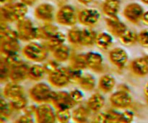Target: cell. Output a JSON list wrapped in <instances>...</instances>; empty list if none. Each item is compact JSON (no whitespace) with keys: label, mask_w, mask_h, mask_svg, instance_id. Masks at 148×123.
Wrapping results in <instances>:
<instances>
[{"label":"cell","mask_w":148,"mask_h":123,"mask_svg":"<svg viewBox=\"0 0 148 123\" xmlns=\"http://www.w3.org/2000/svg\"><path fill=\"white\" fill-rule=\"evenodd\" d=\"M27 12V5L21 2L8 3L1 8V20L4 22H18L25 17Z\"/></svg>","instance_id":"6da1fadb"},{"label":"cell","mask_w":148,"mask_h":123,"mask_svg":"<svg viewBox=\"0 0 148 123\" xmlns=\"http://www.w3.org/2000/svg\"><path fill=\"white\" fill-rule=\"evenodd\" d=\"M56 92L51 89L50 86L45 83H38L29 90V95L32 100L37 103L52 102Z\"/></svg>","instance_id":"7a4b0ae2"},{"label":"cell","mask_w":148,"mask_h":123,"mask_svg":"<svg viewBox=\"0 0 148 123\" xmlns=\"http://www.w3.org/2000/svg\"><path fill=\"white\" fill-rule=\"evenodd\" d=\"M48 49L44 45L30 42L23 49V54L28 60L34 62L44 61L48 57Z\"/></svg>","instance_id":"3957f363"},{"label":"cell","mask_w":148,"mask_h":123,"mask_svg":"<svg viewBox=\"0 0 148 123\" xmlns=\"http://www.w3.org/2000/svg\"><path fill=\"white\" fill-rule=\"evenodd\" d=\"M17 32L19 39L23 41L28 42L38 39V27H35L31 20L26 17L17 22Z\"/></svg>","instance_id":"277c9868"},{"label":"cell","mask_w":148,"mask_h":123,"mask_svg":"<svg viewBox=\"0 0 148 123\" xmlns=\"http://www.w3.org/2000/svg\"><path fill=\"white\" fill-rule=\"evenodd\" d=\"M71 68L59 67L56 71L49 73V83L56 88H62L70 84Z\"/></svg>","instance_id":"5b68a950"},{"label":"cell","mask_w":148,"mask_h":123,"mask_svg":"<svg viewBox=\"0 0 148 123\" xmlns=\"http://www.w3.org/2000/svg\"><path fill=\"white\" fill-rule=\"evenodd\" d=\"M77 20V15L75 9L70 5L62 7L56 14V21L59 24L64 26L72 27L76 24Z\"/></svg>","instance_id":"8992f818"},{"label":"cell","mask_w":148,"mask_h":123,"mask_svg":"<svg viewBox=\"0 0 148 123\" xmlns=\"http://www.w3.org/2000/svg\"><path fill=\"white\" fill-rule=\"evenodd\" d=\"M36 121L39 123H53L56 122V112L48 104H42L36 108Z\"/></svg>","instance_id":"52a82bcc"},{"label":"cell","mask_w":148,"mask_h":123,"mask_svg":"<svg viewBox=\"0 0 148 123\" xmlns=\"http://www.w3.org/2000/svg\"><path fill=\"white\" fill-rule=\"evenodd\" d=\"M109 100L113 107L119 109L129 107L132 102L131 95L127 91L124 89H121L112 94Z\"/></svg>","instance_id":"ba28073f"},{"label":"cell","mask_w":148,"mask_h":123,"mask_svg":"<svg viewBox=\"0 0 148 123\" xmlns=\"http://www.w3.org/2000/svg\"><path fill=\"white\" fill-rule=\"evenodd\" d=\"M77 19L80 24L91 27L99 22L101 14L95 9H85L78 13Z\"/></svg>","instance_id":"9c48e42d"},{"label":"cell","mask_w":148,"mask_h":123,"mask_svg":"<svg viewBox=\"0 0 148 123\" xmlns=\"http://www.w3.org/2000/svg\"><path fill=\"white\" fill-rule=\"evenodd\" d=\"M144 13L143 7L137 3H131L124 10L125 18L133 24H138L143 19Z\"/></svg>","instance_id":"30bf717a"},{"label":"cell","mask_w":148,"mask_h":123,"mask_svg":"<svg viewBox=\"0 0 148 123\" xmlns=\"http://www.w3.org/2000/svg\"><path fill=\"white\" fill-rule=\"evenodd\" d=\"M53 107L56 109H71L75 107L77 105L76 102L71 97L70 94L66 92H56L54 99L52 101Z\"/></svg>","instance_id":"8fae6325"},{"label":"cell","mask_w":148,"mask_h":123,"mask_svg":"<svg viewBox=\"0 0 148 123\" xmlns=\"http://www.w3.org/2000/svg\"><path fill=\"white\" fill-rule=\"evenodd\" d=\"M108 58L111 63L117 68L124 69L128 61V53L121 48H115L110 51Z\"/></svg>","instance_id":"7c38bea8"},{"label":"cell","mask_w":148,"mask_h":123,"mask_svg":"<svg viewBox=\"0 0 148 123\" xmlns=\"http://www.w3.org/2000/svg\"><path fill=\"white\" fill-rule=\"evenodd\" d=\"M34 14L39 20L45 22H51L54 17V7L48 3H43L36 8Z\"/></svg>","instance_id":"4fadbf2b"},{"label":"cell","mask_w":148,"mask_h":123,"mask_svg":"<svg viewBox=\"0 0 148 123\" xmlns=\"http://www.w3.org/2000/svg\"><path fill=\"white\" fill-rule=\"evenodd\" d=\"M29 66L25 63H20L10 67V79L11 82H20L28 78Z\"/></svg>","instance_id":"5bb4252c"},{"label":"cell","mask_w":148,"mask_h":123,"mask_svg":"<svg viewBox=\"0 0 148 123\" xmlns=\"http://www.w3.org/2000/svg\"><path fill=\"white\" fill-rule=\"evenodd\" d=\"M106 23L108 31L116 37H119L127 30L126 24L120 21L117 16L108 17L106 19Z\"/></svg>","instance_id":"9a60e30c"},{"label":"cell","mask_w":148,"mask_h":123,"mask_svg":"<svg viewBox=\"0 0 148 123\" xmlns=\"http://www.w3.org/2000/svg\"><path fill=\"white\" fill-rule=\"evenodd\" d=\"M130 68L135 76H145L148 73V58L147 57L137 58L131 62Z\"/></svg>","instance_id":"2e32d148"},{"label":"cell","mask_w":148,"mask_h":123,"mask_svg":"<svg viewBox=\"0 0 148 123\" xmlns=\"http://www.w3.org/2000/svg\"><path fill=\"white\" fill-rule=\"evenodd\" d=\"M88 68L93 71L100 73L103 70V59L100 53L95 52H88L86 53Z\"/></svg>","instance_id":"e0dca14e"},{"label":"cell","mask_w":148,"mask_h":123,"mask_svg":"<svg viewBox=\"0 0 148 123\" xmlns=\"http://www.w3.org/2000/svg\"><path fill=\"white\" fill-rule=\"evenodd\" d=\"M24 88L17 82H11L7 84L3 89V94L6 99L10 100L24 95Z\"/></svg>","instance_id":"ac0fdd59"},{"label":"cell","mask_w":148,"mask_h":123,"mask_svg":"<svg viewBox=\"0 0 148 123\" xmlns=\"http://www.w3.org/2000/svg\"><path fill=\"white\" fill-rule=\"evenodd\" d=\"M121 113L114 110H108L106 112L98 114L94 118L92 122L96 123H120Z\"/></svg>","instance_id":"d6986e66"},{"label":"cell","mask_w":148,"mask_h":123,"mask_svg":"<svg viewBox=\"0 0 148 123\" xmlns=\"http://www.w3.org/2000/svg\"><path fill=\"white\" fill-rule=\"evenodd\" d=\"M105 105V98L99 93H95L88 99L87 107L92 112H99Z\"/></svg>","instance_id":"ffe728a7"},{"label":"cell","mask_w":148,"mask_h":123,"mask_svg":"<svg viewBox=\"0 0 148 123\" xmlns=\"http://www.w3.org/2000/svg\"><path fill=\"white\" fill-rule=\"evenodd\" d=\"M120 6V0H106L103 4L102 10L107 17H115L119 12Z\"/></svg>","instance_id":"44dd1931"},{"label":"cell","mask_w":148,"mask_h":123,"mask_svg":"<svg viewBox=\"0 0 148 123\" xmlns=\"http://www.w3.org/2000/svg\"><path fill=\"white\" fill-rule=\"evenodd\" d=\"M1 56H5L7 55L17 53L20 50V46L18 40H7V41L1 42Z\"/></svg>","instance_id":"7402d4cb"},{"label":"cell","mask_w":148,"mask_h":123,"mask_svg":"<svg viewBox=\"0 0 148 123\" xmlns=\"http://www.w3.org/2000/svg\"><path fill=\"white\" fill-rule=\"evenodd\" d=\"M65 40H66V36L62 33L58 31L53 35H52L50 38L46 40L44 46H46L48 50L53 51L56 48L63 45Z\"/></svg>","instance_id":"603a6c76"},{"label":"cell","mask_w":148,"mask_h":123,"mask_svg":"<svg viewBox=\"0 0 148 123\" xmlns=\"http://www.w3.org/2000/svg\"><path fill=\"white\" fill-rule=\"evenodd\" d=\"M116 86V80L113 76L105 74L101 76L98 82V87L104 93H109Z\"/></svg>","instance_id":"cb8c5ba5"},{"label":"cell","mask_w":148,"mask_h":123,"mask_svg":"<svg viewBox=\"0 0 148 123\" xmlns=\"http://www.w3.org/2000/svg\"><path fill=\"white\" fill-rule=\"evenodd\" d=\"M97 34L94 30L90 28H85L82 30L79 45L83 46H92L95 44Z\"/></svg>","instance_id":"d4e9b609"},{"label":"cell","mask_w":148,"mask_h":123,"mask_svg":"<svg viewBox=\"0 0 148 123\" xmlns=\"http://www.w3.org/2000/svg\"><path fill=\"white\" fill-rule=\"evenodd\" d=\"M38 39L48 40L52 35L59 31V28L56 25L50 24V22H46L43 25L38 27Z\"/></svg>","instance_id":"484cf974"},{"label":"cell","mask_w":148,"mask_h":123,"mask_svg":"<svg viewBox=\"0 0 148 123\" xmlns=\"http://www.w3.org/2000/svg\"><path fill=\"white\" fill-rule=\"evenodd\" d=\"M91 111L88 109V107L80 106L76 108L72 112V119L74 122L78 123H84L88 122L89 119Z\"/></svg>","instance_id":"4316f807"},{"label":"cell","mask_w":148,"mask_h":123,"mask_svg":"<svg viewBox=\"0 0 148 123\" xmlns=\"http://www.w3.org/2000/svg\"><path fill=\"white\" fill-rule=\"evenodd\" d=\"M113 43V37L107 33H101L97 35L95 44L99 49L103 50H107Z\"/></svg>","instance_id":"83f0119b"},{"label":"cell","mask_w":148,"mask_h":123,"mask_svg":"<svg viewBox=\"0 0 148 123\" xmlns=\"http://www.w3.org/2000/svg\"><path fill=\"white\" fill-rule=\"evenodd\" d=\"M52 53L55 60L59 62H65L70 58V48L64 44L56 48Z\"/></svg>","instance_id":"f1b7e54d"},{"label":"cell","mask_w":148,"mask_h":123,"mask_svg":"<svg viewBox=\"0 0 148 123\" xmlns=\"http://www.w3.org/2000/svg\"><path fill=\"white\" fill-rule=\"evenodd\" d=\"M46 73V71L43 66L34 64L29 67L28 78L33 81H36V82L40 81L44 77Z\"/></svg>","instance_id":"f546056e"},{"label":"cell","mask_w":148,"mask_h":123,"mask_svg":"<svg viewBox=\"0 0 148 123\" xmlns=\"http://www.w3.org/2000/svg\"><path fill=\"white\" fill-rule=\"evenodd\" d=\"M12 109L10 104L6 101V98L4 99V97L1 96L0 102V122H5L10 120Z\"/></svg>","instance_id":"4dcf8cb0"},{"label":"cell","mask_w":148,"mask_h":123,"mask_svg":"<svg viewBox=\"0 0 148 123\" xmlns=\"http://www.w3.org/2000/svg\"><path fill=\"white\" fill-rule=\"evenodd\" d=\"M70 67L74 69L83 70L88 67L86 54H77L70 57Z\"/></svg>","instance_id":"1f68e13d"},{"label":"cell","mask_w":148,"mask_h":123,"mask_svg":"<svg viewBox=\"0 0 148 123\" xmlns=\"http://www.w3.org/2000/svg\"><path fill=\"white\" fill-rule=\"evenodd\" d=\"M119 40L124 46H133L138 41V35L132 30H127L120 36Z\"/></svg>","instance_id":"d6a6232c"},{"label":"cell","mask_w":148,"mask_h":123,"mask_svg":"<svg viewBox=\"0 0 148 123\" xmlns=\"http://www.w3.org/2000/svg\"><path fill=\"white\" fill-rule=\"evenodd\" d=\"M81 89L86 92H90L93 90L95 86V79L92 75L90 73L82 75L79 84Z\"/></svg>","instance_id":"836d02e7"},{"label":"cell","mask_w":148,"mask_h":123,"mask_svg":"<svg viewBox=\"0 0 148 123\" xmlns=\"http://www.w3.org/2000/svg\"><path fill=\"white\" fill-rule=\"evenodd\" d=\"M82 30L77 27H73L68 31L67 38L69 43L75 45H79Z\"/></svg>","instance_id":"e575fe53"},{"label":"cell","mask_w":148,"mask_h":123,"mask_svg":"<svg viewBox=\"0 0 148 123\" xmlns=\"http://www.w3.org/2000/svg\"><path fill=\"white\" fill-rule=\"evenodd\" d=\"M10 104L12 108L14 110H21V109H24L27 107V100L25 96L23 95V96H20L11 99Z\"/></svg>","instance_id":"d590c367"},{"label":"cell","mask_w":148,"mask_h":123,"mask_svg":"<svg viewBox=\"0 0 148 123\" xmlns=\"http://www.w3.org/2000/svg\"><path fill=\"white\" fill-rule=\"evenodd\" d=\"M56 120L59 122H69L71 118H72V113H71L69 109H56Z\"/></svg>","instance_id":"8d00e7d4"},{"label":"cell","mask_w":148,"mask_h":123,"mask_svg":"<svg viewBox=\"0 0 148 123\" xmlns=\"http://www.w3.org/2000/svg\"><path fill=\"white\" fill-rule=\"evenodd\" d=\"M10 66L1 58L0 62V81L1 83L5 82L10 79Z\"/></svg>","instance_id":"74e56055"},{"label":"cell","mask_w":148,"mask_h":123,"mask_svg":"<svg viewBox=\"0 0 148 123\" xmlns=\"http://www.w3.org/2000/svg\"><path fill=\"white\" fill-rule=\"evenodd\" d=\"M1 58L10 66H14L16 65H18L20 63H23L21 58L18 55V53H12V54L7 55L5 56H1Z\"/></svg>","instance_id":"f35d334b"},{"label":"cell","mask_w":148,"mask_h":123,"mask_svg":"<svg viewBox=\"0 0 148 123\" xmlns=\"http://www.w3.org/2000/svg\"><path fill=\"white\" fill-rule=\"evenodd\" d=\"M43 67H44L46 73L49 74V73H52L53 71H56L59 68V61L56 60H49L43 63Z\"/></svg>","instance_id":"ab89813d"},{"label":"cell","mask_w":148,"mask_h":123,"mask_svg":"<svg viewBox=\"0 0 148 123\" xmlns=\"http://www.w3.org/2000/svg\"><path fill=\"white\" fill-rule=\"evenodd\" d=\"M71 68V67H70ZM82 76V70L74 69L71 68L70 71V83L79 84L81 78Z\"/></svg>","instance_id":"60d3db41"},{"label":"cell","mask_w":148,"mask_h":123,"mask_svg":"<svg viewBox=\"0 0 148 123\" xmlns=\"http://www.w3.org/2000/svg\"><path fill=\"white\" fill-rule=\"evenodd\" d=\"M138 42L141 46L148 47V29L143 30L139 33Z\"/></svg>","instance_id":"b9f144b4"},{"label":"cell","mask_w":148,"mask_h":123,"mask_svg":"<svg viewBox=\"0 0 148 123\" xmlns=\"http://www.w3.org/2000/svg\"><path fill=\"white\" fill-rule=\"evenodd\" d=\"M134 115L132 111L127 110L121 113L120 123H130L132 122L134 120Z\"/></svg>","instance_id":"7bdbcfd3"},{"label":"cell","mask_w":148,"mask_h":123,"mask_svg":"<svg viewBox=\"0 0 148 123\" xmlns=\"http://www.w3.org/2000/svg\"><path fill=\"white\" fill-rule=\"evenodd\" d=\"M69 94H70L71 97L77 104L81 102L83 99V94L81 91L78 90V89H73L69 92Z\"/></svg>","instance_id":"ee69618b"},{"label":"cell","mask_w":148,"mask_h":123,"mask_svg":"<svg viewBox=\"0 0 148 123\" xmlns=\"http://www.w3.org/2000/svg\"><path fill=\"white\" fill-rule=\"evenodd\" d=\"M34 122L33 118L32 115H29V114L25 113L24 115H21L19 118H17L14 122L17 123H31Z\"/></svg>","instance_id":"f6af8a7d"},{"label":"cell","mask_w":148,"mask_h":123,"mask_svg":"<svg viewBox=\"0 0 148 123\" xmlns=\"http://www.w3.org/2000/svg\"><path fill=\"white\" fill-rule=\"evenodd\" d=\"M36 108H37V107L34 106V105H30V106L26 107L23 110H24L25 113L29 114V115H33V114L36 113Z\"/></svg>","instance_id":"bcb514c9"},{"label":"cell","mask_w":148,"mask_h":123,"mask_svg":"<svg viewBox=\"0 0 148 123\" xmlns=\"http://www.w3.org/2000/svg\"><path fill=\"white\" fill-rule=\"evenodd\" d=\"M142 20H143L144 24H145L146 25H148V11L144 13Z\"/></svg>","instance_id":"7dc6e473"},{"label":"cell","mask_w":148,"mask_h":123,"mask_svg":"<svg viewBox=\"0 0 148 123\" xmlns=\"http://www.w3.org/2000/svg\"><path fill=\"white\" fill-rule=\"evenodd\" d=\"M20 1H21L23 3H24V4H25L26 5L31 6L36 2V0H20Z\"/></svg>","instance_id":"c3c4849f"},{"label":"cell","mask_w":148,"mask_h":123,"mask_svg":"<svg viewBox=\"0 0 148 123\" xmlns=\"http://www.w3.org/2000/svg\"><path fill=\"white\" fill-rule=\"evenodd\" d=\"M79 3L82 4H85V5H87V4H90V3L92 1V0H78Z\"/></svg>","instance_id":"681fc988"},{"label":"cell","mask_w":148,"mask_h":123,"mask_svg":"<svg viewBox=\"0 0 148 123\" xmlns=\"http://www.w3.org/2000/svg\"><path fill=\"white\" fill-rule=\"evenodd\" d=\"M144 93H145V95L146 96V97L148 99V82L146 84L144 88Z\"/></svg>","instance_id":"f907efd6"},{"label":"cell","mask_w":148,"mask_h":123,"mask_svg":"<svg viewBox=\"0 0 148 123\" xmlns=\"http://www.w3.org/2000/svg\"><path fill=\"white\" fill-rule=\"evenodd\" d=\"M12 0H1V4H6L10 3Z\"/></svg>","instance_id":"816d5d0a"},{"label":"cell","mask_w":148,"mask_h":123,"mask_svg":"<svg viewBox=\"0 0 148 123\" xmlns=\"http://www.w3.org/2000/svg\"><path fill=\"white\" fill-rule=\"evenodd\" d=\"M141 1H143V2L144 3V4H148V0H141Z\"/></svg>","instance_id":"f5cc1de1"},{"label":"cell","mask_w":148,"mask_h":123,"mask_svg":"<svg viewBox=\"0 0 148 123\" xmlns=\"http://www.w3.org/2000/svg\"><path fill=\"white\" fill-rule=\"evenodd\" d=\"M147 58H148V55H147Z\"/></svg>","instance_id":"db71d44e"}]
</instances>
